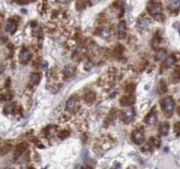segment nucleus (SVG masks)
<instances>
[{
	"label": "nucleus",
	"instance_id": "obj_6",
	"mask_svg": "<svg viewBox=\"0 0 180 169\" xmlns=\"http://www.w3.org/2000/svg\"><path fill=\"white\" fill-rule=\"evenodd\" d=\"M26 149H27V145H26V143H19V145H17L16 147H15V150H14V155H13L14 159L16 161L17 158L21 157Z\"/></svg>",
	"mask_w": 180,
	"mask_h": 169
},
{
	"label": "nucleus",
	"instance_id": "obj_9",
	"mask_svg": "<svg viewBox=\"0 0 180 169\" xmlns=\"http://www.w3.org/2000/svg\"><path fill=\"white\" fill-rule=\"evenodd\" d=\"M135 102V99L133 95H126V97H122L120 99V104L122 106H126V107H129L131 105H133Z\"/></svg>",
	"mask_w": 180,
	"mask_h": 169
},
{
	"label": "nucleus",
	"instance_id": "obj_7",
	"mask_svg": "<svg viewBox=\"0 0 180 169\" xmlns=\"http://www.w3.org/2000/svg\"><path fill=\"white\" fill-rule=\"evenodd\" d=\"M78 106V99L76 97H72L70 99H68L67 104H65V107H67L68 110H70V111H74V110L77 108Z\"/></svg>",
	"mask_w": 180,
	"mask_h": 169
},
{
	"label": "nucleus",
	"instance_id": "obj_12",
	"mask_svg": "<svg viewBox=\"0 0 180 169\" xmlns=\"http://www.w3.org/2000/svg\"><path fill=\"white\" fill-rule=\"evenodd\" d=\"M148 25H149V22H148L147 19L140 17L137 20V29L140 30V31H144V30H146L148 28Z\"/></svg>",
	"mask_w": 180,
	"mask_h": 169
},
{
	"label": "nucleus",
	"instance_id": "obj_24",
	"mask_svg": "<svg viewBox=\"0 0 180 169\" xmlns=\"http://www.w3.org/2000/svg\"><path fill=\"white\" fill-rule=\"evenodd\" d=\"M12 149V147H11V145H7V146H4V147L1 149V154H7V153L9 152V151L11 150Z\"/></svg>",
	"mask_w": 180,
	"mask_h": 169
},
{
	"label": "nucleus",
	"instance_id": "obj_16",
	"mask_svg": "<svg viewBox=\"0 0 180 169\" xmlns=\"http://www.w3.org/2000/svg\"><path fill=\"white\" fill-rule=\"evenodd\" d=\"M84 99H85L86 103H88V104H91V103L94 102V99H96V94H94V92L89 91V92H87V93L85 94Z\"/></svg>",
	"mask_w": 180,
	"mask_h": 169
},
{
	"label": "nucleus",
	"instance_id": "obj_29",
	"mask_svg": "<svg viewBox=\"0 0 180 169\" xmlns=\"http://www.w3.org/2000/svg\"><path fill=\"white\" fill-rule=\"evenodd\" d=\"M1 73H2V67L0 65V74H1Z\"/></svg>",
	"mask_w": 180,
	"mask_h": 169
},
{
	"label": "nucleus",
	"instance_id": "obj_14",
	"mask_svg": "<svg viewBox=\"0 0 180 169\" xmlns=\"http://www.w3.org/2000/svg\"><path fill=\"white\" fill-rule=\"evenodd\" d=\"M159 132H160V134H161L162 136H166L169 132V124L167 123V122H163V123L160 125V127H159Z\"/></svg>",
	"mask_w": 180,
	"mask_h": 169
},
{
	"label": "nucleus",
	"instance_id": "obj_30",
	"mask_svg": "<svg viewBox=\"0 0 180 169\" xmlns=\"http://www.w3.org/2000/svg\"><path fill=\"white\" fill-rule=\"evenodd\" d=\"M0 25H1V17H0Z\"/></svg>",
	"mask_w": 180,
	"mask_h": 169
},
{
	"label": "nucleus",
	"instance_id": "obj_3",
	"mask_svg": "<svg viewBox=\"0 0 180 169\" xmlns=\"http://www.w3.org/2000/svg\"><path fill=\"white\" fill-rule=\"evenodd\" d=\"M148 12L152 16H156L159 14H161L162 12V4L159 2H152L151 6L148 7Z\"/></svg>",
	"mask_w": 180,
	"mask_h": 169
},
{
	"label": "nucleus",
	"instance_id": "obj_20",
	"mask_svg": "<svg viewBox=\"0 0 180 169\" xmlns=\"http://www.w3.org/2000/svg\"><path fill=\"white\" fill-rule=\"evenodd\" d=\"M164 58H166V50H165V49H160V50L156 53V59L163 60Z\"/></svg>",
	"mask_w": 180,
	"mask_h": 169
},
{
	"label": "nucleus",
	"instance_id": "obj_13",
	"mask_svg": "<svg viewBox=\"0 0 180 169\" xmlns=\"http://www.w3.org/2000/svg\"><path fill=\"white\" fill-rule=\"evenodd\" d=\"M29 79H30V83H32V85H35V86H37L41 80V74L40 73H31Z\"/></svg>",
	"mask_w": 180,
	"mask_h": 169
},
{
	"label": "nucleus",
	"instance_id": "obj_19",
	"mask_svg": "<svg viewBox=\"0 0 180 169\" xmlns=\"http://www.w3.org/2000/svg\"><path fill=\"white\" fill-rule=\"evenodd\" d=\"M152 145H153L152 139H150L149 141H147L145 145L142 147V151H151V149H152Z\"/></svg>",
	"mask_w": 180,
	"mask_h": 169
},
{
	"label": "nucleus",
	"instance_id": "obj_11",
	"mask_svg": "<svg viewBox=\"0 0 180 169\" xmlns=\"http://www.w3.org/2000/svg\"><path fill=\"white\" fill-rule=\"evenodd\" d=\"M126 22H120L118 25V27H117V33H118L119 38H123L124 35H126Z\"/></svg>",
	"mask_w": 180,
	"mask_h": 169
},
{
	"label": "nucleus",
	"instance_id": "obj_22",
	"mask_svg": "<svg viewBox=\"0 0 180 169\" xmlns=\"http://www.w3.org/2000/svg\"><path fill=\"white\" fill-rule=\"evenodd\" d=\"M159 90H160V93H165L167 90L166 88V83H165V81L164 80H161L160 81V85H159Z\"/></svg>",
	"mask_w": 180,
	"mask_h": 169
},
{
	"label": "nucleus",
	"instance_id": "obj_25",
	"mask_svg": "<svg viewBox=\"0 0 180 169\" xmlns=\"http://www.w3.org/2000/svg\"><path fill=\"white\" fill-rule=\"evenodd\" d=\"M100 34L102 35L103 38H107L108 35H109V30L108 29H102L101 30V33Z\"/></svg>",
	"mask_w": 180,
	"mask_h": 169
},
{
	"label": "nucleus",
	"instance_id": "obj_28",
	"mask_svg": "<svg viewBox=\"0 0 180 169\" xmlns=\"http://www.w3.org/2000/svg\"><path fill=\"white\" fill-rule=\"evenodd\" d=\"M59 3H68V1H58Z\"/></svg>",
	"mask_w": 180,
	"mask_h": 169
},
{
	"label": "nucleus",
	"instance_id": "obj_10",
	"mask_svg": "<svg viewBox=\"0 0 180 169\" xmlns=\"http://www.w3.org/2000/svg\"><path fill=\"white\" fill-rule=\"evenodd\" d=\"M17 25L16 23L14 22L13 19H9L8 22L6 23V30L10 33H14L16 31Z\"/></svg>",
	"mask_w": 180,
	"mask_h": 169
},
{
	"label": "nucleus",
	"instance_id": "obj_23",
	"mask_svg": "<svg viewBox=\"0 0 180 169\" xmlns=\"http://www.w3.org/2000/svg\"><path fill=\"white\" fill-rule=\"evenodd\" d=\"M169 4H170V8L172 9H174V10H178L179 9V4H180V2L179 1H170L169 2Z\"/></svg>",
	"mask_w": 180,
	"mask_h": 169
},
{
	"label": "nucleus",
	"instance_id": "obj_26",
	"mask_svg": "<svg viewBox=\"0 0 180 169\" xmlns=\"http://www.w3.org/2000/svg\"><path fill=\"white\" fill-rule=\"evenodd\" d=\"M175 132L177 133V135H179V122L175 124Z\"/></svg>",
	"mask_w": 180,
	"mask_h": 169
},
{
	"label": "nucleus",
	"instance_id": "obj_31",
	"mask_svg": "<svg viewBox=\"0 0 180 169\" xmlns=\"http://www.w3.org/2000/svg\"><path fill=\"white\" fill-rule=\"evenodd\" d=\"M6 169H12V168H6Z\"/></svg>",
	"mask_w": 180,
	"mask_h": 169
},
{
	"label": "nucleus",
	"instance_id": "obj_27",
	"mask_svg": "<svg viewBox=\"0 0 180 169\" xmlns=\"http://www.w3.org/2000/svg\"><path fill=\"white\" fill-rule=\"evenodd\" d=\"M91 67H92V63H91V62H87V63H86V67H85V69H86V70H89V69H90Z\"/></svg>",
	"mask_w": 180,
	"mask_h": 169
},
{
	"label": "nucleus",
	"instance_id": "obj_21",
	"mask_svg": "<svg viewBox=\"0 0 180 169\" xmlns=\"http://www.w3.org/2000/svg\"><path fill=\"white\" fill-rule=\"evenodd\" d=\"M3 113H6V115H9V113H14V104H9V105H7L6 107H4V110H3Z\"/></svg>",
	"mask_w": 180,
	"mask_h": 169
},
{
	"label": "nucleus",
	"instance_id": "obj_2",
	"mask_svg": "<svg viewBox=\"0 0 180 169\" xmlns=\"http://www.w3.org/2000/svg\"><path fill=\"white\" fill-rule=\"evenodd\" d=\"M145 140V134L143 129H135L132 133V141L135 142L136 145H140Z\"/></svg>",
	"mask_w": 180,
	"mask_h": 169
},
{
	"label": "nucleus",
	"instance_id": "obj_17",
	"mask_svg": "<svg viewBox=\"0 0 180 169\" xmlns=\"http://www.w3.org/2000/svg\"><path fill=\"white\" fill-rule=\"evenodd\" d=\"M175 62H176V59H175V57L173 56V55H170V56H166V58H165V60H164V65L167 67H172V65L175 64Z\"/></svg>",
	"mask_w": 180,
	"mask_h": 169
},
{
	"label": "nucleus",
	"instance_id": "obj_1",
	"mask_svg": "<svg viewBox=\"0 0 180 169\" xmlns=\"http://www.w3.org/2000/svg\"><path fill=\"white\" fill-rule=\"evenodd\" d=\"M161 106H162V109H163V111H165L166 113H172L173 110H174V107H175L174 99H173L170 97H165V99H162Z\"/></svg>",
	"mask_w": 180,
	"mask_h": 169
},
{
	"label": "nucleus",
	"instance_id": "obj_4",
	"mask_svg": "<svg viewBox=\"0 0 180 169\" xmlns=\"http://www.w3.org/2000/svg\"><path fill=\"white\" fill-rule=\"evenodd\" d=\"M31 51L28 50V49H23L21 53H19V61H21V63H23V64H26V63H28V62L30 61V59H31Z\"/></svg>",
	"mask_w": 180,
	"mask_h": 169
},
{
	"label": "nucleus",
	"instance_id": "obj_15",
	"mask_svg": "<svg viewBox=\"0 0 180 169\" xmlns=\"http://www.w3.org/2000/svg\"><path fill=\"white\" fill-rule=\"evenodd\" d=\"M56 132H57V127L55 125H48L45 129H44V133H45L46 137L54 136V135L56 134Z\"/></svg>",
	"mask_w": 180,
	"mask_h": 169
},
{
	"label": "nucleus",
	"instance_id": "obj_8",
	"mask_svg": "<svg viewBox=\"0 0 180 169\" xmlns=\"http://www.w3.org/2000/svg\"><path fill=\"white\" fill-rule=\"evenodd\" d=\"M156 120H158V117H156V109H153L152 111H150V113L146 116V118H145L146 123L149 124V125H153V124H156Z\"/></svg>",
	"mask_w": 180,
	"mask_h": 169
},
{
	"label": "nucleus",
	"instance_id": "obj_5",
	"mask_svg": "<svg viewBox=\"0 0 180 169\" xmlns=\"http://www.w3.org/2000/svg\"><path fill=\"white\" fill-rule=\"evenodd\" d=\"M134 116H135L134 108H128L123 113V115H122V120H123V122H126V123H130V122L133 120Z\"/></svg>",
	"mask_w": 180,
	"mask_h": 169
},
{
	"label": "nucleus",
	"instance_id": "obj_18",
	"mask_svg": "<svg viewBox=\"0 0 180 169\" xmlns=\"http://www.w3.org/2000/svg\"><path fill=\"white\" fill-rule=\"evenodd\" d=\"M74 72H75V69L73 67H71V65H68V67L65 69V75L68 76V77L72 76L73 74H74Z\"/></svg>",
	"mask_w": 180,
	"mask_h": 169
}]
</instances>
